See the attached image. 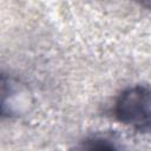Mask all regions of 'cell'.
I'll use <instances>...</instances> for the list:
<instances>
[{
    "mask_svg": "<svg viewBox=\"0 0 151 151\" xmlns=\"http://www.w3.org/2000/svg\"><path fill=\"white\" fill-rule=\"evenodd\" d=\"M113 114L136 131H151V87L134 85L124 88L114 100Z\"/></svg>",
    "mask_w": 151,
    "mask_h": 151,
    "instance_id": "6da1fadb",
    "label": "cell"
},
{
    "mask_svg": "<svg viewBox=\"0 0 151 151\" xmlns=\"http://www.w3.org/2000/svg\"><path fill=\"white\" fill-rule=\"evenodd\" d=\"M2 93L4 94H9L8 100L2 101V109H5L7 105L9 106L8 110L6 111V112H8L9 116L18 114V113L22 112V110L27 106L28 92L17 80L9 78L8 84H7L6 80L2 78Z\"/></svg>",
    "mask_w": 151,
    "mask_h": 151,
    "instance_id": "7a4b0ae2",
    "label": "cell"
},
{
    "mask_svg": "<svg viewBox=\"0 0 151 151\" xmlns=\"http://www.w3.org/2000/svg\"><path fill=\"white\" fill-rule=\"evenodd\" d=\"M77 151H122L119 145L107 136L93 134L86 137L77 147Z\"/></svg>",
    "mask_w": 151,
    "mask_h": 151,
    "instance_id": "3957f363",
    "label": "cell"
}]
</instances>
